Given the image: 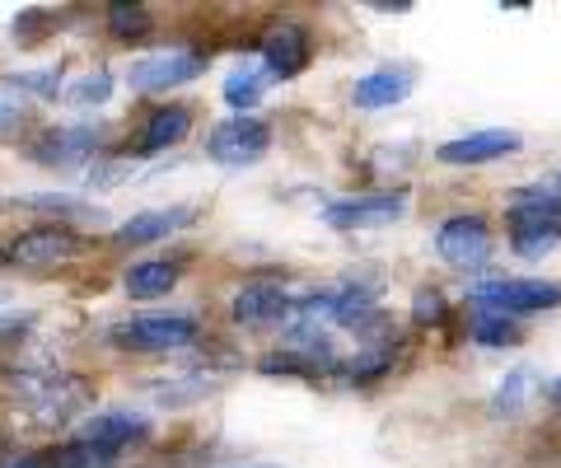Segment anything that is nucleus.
I'll return each instance as SVG.
<instances>
[{
    "label": "nucleus",
    "mask_w": 561,
    "mask_h": 468,
    "mask_svg": "<svg viewBox=\"0 0 561 468\" xmlns=\"http://www.w3.org/2000/svg\"><path fill=\"white\" fill-rule=\"evenodd\" d=\"M468 305L496 309V315H542V309L561 305V282H542V276H496V282H478L468 290Z\"/></svg>",
    "instance_id": "obj_1"
},
{
    "label": "nucleus",
    "mask_w": 561,
    "mask_h": 468,
    "mask_svg": "<svg viewBox=\"0 0 561 468\" xmlns=\"http://www.w3.org/2000/svg\"><path fill=\"white\" fill-rule=\"evenodd\" d=\"M202 338V323L192 315H136L108 328V342L122 352H183Z\"/></svg>",
    "instance_id": "obj_2"
},
{
    "label": "nucleus",
    "mask_w": 561,
    "mask_h": 468,
    "mask_svg": "<svg viewBox=\"0 0 561 468\" xmlns=\"http://www.w3.org/2000/svg\"><path fill=\"white\" fill-rule=\"evenodd\" d=\"M267 150H272V127L262 123V117H253V113L225 117V123H216L210 136H206V155L220 169H249Z\"/></svg>",
    "instance_id": "obj_3"
},
{
    "label": "nucleus",
    "mask_w": 561,
    "mask_h": 468,
    "mask_svg": "<svg viewBox=\"0 0 561 468\" xmlns=\"http://www.w3.org/2000/svg\"><path fill=\"white\" fill-rule=\"evenodd\" d=\"M84 253V239L70 230V225H38V230H24L20 239H10L5 249V267H20V272H47V267H61L70 258Z\"/></svg>",
    "instance_id": "obj_4"
},
{
    "label": "nucleus",
    "mask_w": 561,
    "mask_h": 468,
    "mask_svg": "<svg viewBox=\"0 0 561 468\" xmlns=\"http://www.w3.org/2000/svg\"><path fill=\"white\" fill-rule=\"evenodd\" d=\"M206 71V57L202 52H187V47H169V52H150V57H136L127 66V84L136 94H164L173 84H187Z\"/></svg>",
    "instance_id": "obj_5"
},
{
    "label": "nucleus",
    "mask_w": 561,
    "mask_h": 468,
    "mask_svg": "<svg viewBox=\"0 0 561 468\" xmlns=\"http://www.w3.org/2000/svg\"><path fill=\"white\" fill-rule=\"evenodd\" d=\"M435 253L459 272H486L491 263V230L482 216H449L435 230Z\"/></svg>",
    "instance_id": "obj_6"
},
{
    "label": "nucleus",
    "mask_w": 561,
    "mask_h": 468,
    "mask_svg": "<svg viewBox=\"0 0 561 468\" xmlns=\"http://www.w3.org/2000/svg\"><path fill=\"white\" fill-rule=\"evenodd\" d=\"M398 216H408V193L393 187V193H365V197H346V202H328L323 220L332 230H383Z\"/></svg>",
    "instance_id": "obj_7"
},
{
    "label": "nucleus",
    "mask_w": 561,
    "mask_h": 468,
    "mask_svg": "<svg viewBox=\"0 0 561 468\" xmlns=\"http://www.w3.org/2000/svg\"><path fill=\"white\" fill-rule=\"evenodd\" d=\"M103 150V127L94 123H70V127H47L38 141L28 146L33 164H47V169H76L84 164L90 155Z\"/></svg>",
    "instance_id": "obj_8"
},
{
    "label": "nucleus",
    "mask_w": 561,
    "mask_h": 468,
    "mask_svg": "<svg viewBox=\"0 0 561 468\" xmlns=\"http://www.w3.org/2000/svg\"><path fill=\"white\" fill-rule=\"evenodd\" d=\"M230 315L243 328H276V323H286V319L300 315V300H295L286 286H276V282H249L234 296Z\"/></svg>",
    "instance_id": "obj_9"
},
{
    "label": "nucleus",
    "mask_w": 561,
    "mask_h": 468,
    "mask_svg": "<svg viewBox=\"0 0 561 468\" xmlns=\"http://www.w3.org/2000/svg\"><path fill=\"white\" fill-rule=\"evenodd\" d=\"M524 146V136L515 127H486V132H468L459 141H445L435 150V160L449 164V169H472V164H491V160H505Z\"/></svg>",
    "instance_id": "obj_10"
},
{
    "label": "nucleus",
    "mask_w": 561,
    "mask_h": 468,
    "mask_svg": "<svg viewBox=\"0 0 561 468\" xmlns=\"http://www.w3.org/2000/svg\"><path fill=\"white\" fill-rule=\"evenodd\" d=\"M309 61H313V43H309V28L300 24H276L262 38V66H267L272 80H295Z\"/></svg>",
    "instance_id": "obj_11"
},
{
    "label": "nucleus",
    "mask_w": 561,
    "mask_h": 468,
    "mask_svg": "<svg viewBox=\"0 0 561 468\" xmlns=\"http://www.w3.org/2000/svg\"><path fill=\"white\" fill-rule=\"evenodd\" d=\"M150 436V418H140V412H131V408H108V412H94L90 422L80 426V441H94V445H103V449H131V445H140Z\"/></svg>",
    "instance_id": "obj_12"
},
{
    "label": "nucleus",
    "mask_w": 561,
    "mask_h": 468,
    "mask_svg": "<svg viewBox=\"0 0 561 468\" xmlns=\"http://www.w3.org/2000/svg\"><path fill=\"white\" fill-rule=\"evenodd\" d=\"M192 220H197V206H154V212L131 216L113 239H117V244H131V249H140V244H160V239L187 230Z\"/></svg>",
    "instance_id": "obj_13"
},
{
    "label": "nucleus",
    "mask_w": 561,
    "mask_h": 468,
    "mask_svg": "<svg viewBox=\"0 0 561 468\" xmlns=\"http://www.w3.org/2000/svg\"><path fill=\"white\" fill-rule=\"evenodd\" d=\"M187 132H192V109H183V103L154 109V113H146V127H140V136H136V155L140 160L164 155L169 146H179Z\"/></svg>",
    "instance_id": "obj_14"
},
{
    "label": "nucleus",
    "mask_w": 561,
    "mask_h": 468,
    "mask_svg": "<svg viewBox=\"0 0 561 468\" xmlns=\"http://www.w3.org/2000/svg\"><path fill=\"white\" fill-rule=\"evenodd\" d=\"M412 71H402V66H383V71H370L351 84V103L356 109H393L412 94Z\"/></svg>",
    "instance_id": "obj_15"
},
{
    "label": "nucleus",
    "mask_w": 561,
    "mask_h": 468,
    "mask_svg": "<svg viewBox=\"0 0 561 468\" xmlns=\"http://www.w3.org/2000/svg\"><path fill=\"white\" fill-rule=\"evenodd\" d=\"M179 282H183V267L169 263V258H146V263L127 267V296L131 300H160Z\"/></svg>",
    "instance_id": "obj_16"
},
{
    "label": "nucleus",
    "mask_w": 561,
    "mask_h": 468,
    "mask_svg": "<svg viewBox=\"0 0 561 468\" xmlns=\"http://www.w3.org/2000/svg\"><path fill=\"white\" fill-rule=\"evenodd\" d=\"M267 90H272V76H267V66H262V61H243V66H234V71L225 76V84H220L225 103H230V109H239V113H253Z\"/></svg>",
    "instance_id": "obj_17"
},
{
    "label": "nucleus",
    "mask_w": 561,
    "mask_h": 468,
    "mask_svg": "<svg viewBox=\"0 0 561 468\" xmlns=\"http://www.w3.org/2000/svg\"><path fill=\"white\" fill-rule=\"evenodd\" d=\"M511 249L519 258H548V253L561 249V225L557 220H538V216H515Z\"/></svg>",
    "instance_id": "obj_18"
},
{
    "label": "nucleus",
    "mask_w": 561,
    "mask_h": 468,
    "mask_svg": "<svg viewBox=\"0 0 561 468\" xmlns=\"http://www.w3.org/2000/svg\"><path fill=\"white\" fill-rule=\"evenodd\" d=\"M472 342L478 346H515L519 328H515V319L496 315V309H472Z\"/></svg>",
    "instance_id": "obj_19"
},
{
    "label": "nucleus",
    "mask_w": 561,
    "mask_h": 468,
    "mask_svg": "<svg viewBox=\"0 0 561 468\" xmlns=\"http://www.w3.org/2000/svg\"><path fill=\"white\" fill-rule=\"evenodd\" d=\"M529 389H534V370L529 366L511 370V375L501 379L496 398H491V418H515V412L524 408V398H529Z\"/></svg>",
    "instance_id": "obj_20"
},
{
    "label": "nucleus",
    "mask_w": 561,
    "mask_h": 468,
    "mask_svg": "<svg viewBox=\"0 0 561 468\" xmlns=\"http://www.w3.org/2000/svg\"><path fill=\"white\" fill-rule=\"evenodd\" d=\"M108 33L117 43H136L150 33V14L140 5H108Z\"/></svg>",
    "instance_id": "obj_21"
},
{
    "label": "nucleus",
    "mask_w": 561,
    "mask_h": 468,
    "mask_svg": "<svg viewBox=\"0 0 561 468\" xmlns=\"http://www.w3.org/2000/svg\"><path fill=\"white\" fill-rule=\"evenodd\" d=\"M511 212H515V216H538V220H557V225H561V197H557V193H542V187H519Z\"/></svg>",
    "instance_id": "obj_22"
},
{
    "label": "nucleus",
    "mask_w": 561,
    "mask_h": 468,
    "mask_svg": "<svg viewBox=\"0 0 561 468\" xmlns=\"http://www.w3.org/2000/svg\"><path fill=\"white\" fill-rule=\"evenodd\" d=\"M66 103H76V109H90V103H103L113 94V76L108 71H94V76H80L76 84H66Z\"/></svg>",
    "instance_id": "obj_23"
},
{
    "label": "nucleus",
    "mask_w": 561,
    "mask_h": 468,
    "mask_svg": "<svg viewBox=\"0 0 561 468\" xmlns=\"http://www.w3.org/2000/svg\"><path fill=\"white\" fill-rule=\"evenodd\" d=\"M24 206H33V212H57V216H76V220H108L99 212V206H90V202H70V197H28Z\"/></svg>",
    "instance_id": "obj_24"
},
{
    "label": "nucleus",
    "mask_w": 561,
    "mask_h": 468,
    "mask_svg": "<svg viewBox=\"0 0 561 468\" xmlns=\"http://www.w3.org/2000/svg\"><path fill=\"white\" fill-rule=\"evenodd\" d=\"M257 370H262V375H305V379H309V375H319V370H313L305 356H295L290 346H280V352L262 356V361H257Z\"/></svg>",
    "instance_id": "obj_25"
},
{
    "label": "nucleus",
    "mask_w": 561,
    "mask_h": 468,
    "mask_svg": "<svg viewBox=\"0 0 561 468\" xmlns=\"http://www.w3.org/2000/svg\"><path fill=\"white\" fill-rule=\"evenodd\" d=\"M5 90H14V94H38V99H57V71H24V76H10Z\"/></svg>",
    "instance_id": "obj_26"
},
{
    "label": "nucleus",
    "mask_w": 561,
    "mask_h": 468,
    "mask_svg": "<svg viewBox=\"0 0 561 468\" xmlns=\"http://www.w3.org/2000/svg\"><path fill=\"white\" fill-rule=\"evenodd\" d=\"M24 99H14V90H0V136H10V132H20L24 127Z\"/></svg>",
    "instance_id": "obj_27"
},
{
    "label": "nucleus",
    "mask_w": 561,
    "mask_h": 468,
    "mask_svg": "<svg viewBox=\"0 0 561 468\" xmlns=\"http://www.w3.org/2000/svg\"><path fill=\"white\" fill-rule=\"evenodd\" d=\"M416 309V323H440L445 319V300H440V290H416V300H412Z\"/></svg>",
    "instance_id": "obj_28"
},
{
    "label": "nucleus",
    "mask_w": 561,
    "mask_h": 468,
    "mask_svg": "<svg viewBox=\"0 0 561 468\" xmlns=\"http://www.w3.org/2000/svg\"><path fill=\"white\" fill-rule=\"evenodd\" d=\"M10 468H51V464H47L43 455H20V459H14Z\"/></svg>",
    "instance_id": "obj_29"
},
{
    "label": "nucleus",
    "mask_w": 561,
    "mask_h": 468,
    "mask_svg": "<svg viewBox=\"0 0 561 468\" xmlns=\"http://www.w3.org/2000/svg\"><path fill=\"white\" fill-rule=\"evenodd\" d=\"M542 393H548V403H552V408H561V375H557V379H552V385L542 389Z\"/></svg>",
    "instance_id": "obj_30"
},
{
    "label": "nucleus",
    "mask_w": 561,
    "mask_h": 468,
    "mask_svg": "<svg viewBox=\"0 0 561 468\" xmlns=\"http://www.w3.org/2000/svg\"><path fill=\"white\" fill-rule=\"evenodd\" d=\"M5 305H10V296H5V290H0V309H5ZM10 323H14V319H5V315H0V333H5Z\"/></svg>",
    "instance_id": "obj_31"
},
{
    "label": "nucleus",
    "mask_w": 561,
    "mask_h": 468,
    "mask_svg": "<svg viewBox=\"0 0 561 468\" xmlns=\"http://www.w3.org/2000/svg\"><path fill=\"white\" fill-rule=\"evenodd\" d=\"M239 468H276V464H239Z\"/></svg>",
    "instance_id": "obj_32"
},
{
    "label": "nucleus",
    "mask_w": 561,
    "mask_h": 468,
    "mask_svg": "<svg viewBox=\"0 0 561 468\" xmlns=\"http://www.w3.org/2000/svg\"><path fill=\"white\" fill-rule=\"evenodd\" d=\"M557 183H561V179H557Z\"/></svg>",
    "instance_id": "obj_33"
}]
</instances>
